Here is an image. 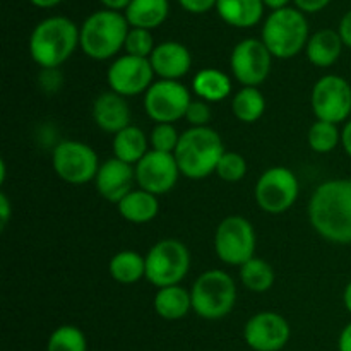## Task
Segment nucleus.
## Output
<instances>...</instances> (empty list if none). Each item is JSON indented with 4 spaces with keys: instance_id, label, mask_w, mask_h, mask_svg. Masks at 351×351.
Here are the masks:
<instances>
[{
    "instance_id": "f257e3e1",
    "label": "nucleus",
    "mask_w": 351,
    "mask_h": 351,
    "mask_svg": "<svg viewBox=\"0 0 351 351\" xmlns=\"http://www.w3.org/2000/svg\"><path fill=\"white\" fill-rule=\"evenodd\" d=\"M312 228L332 243H351V178H335L319 185L308 201Z\"/></svg>"
},
{
    "instance_id": "f03ea898",
    "label": "nucleus",
    "mask_w": 351,
    "mask_h": 351,
    "mask_svg": "<svg viewBox=\"0 0 351 351\" xmlns=\"http://www.w3.org/2000/svg\"><path fill=\"white\" fill-rule=\"evenodd\" d=\"M225 154V146L211 127H191L182 132L173 156L180 173L191 180H202L216 173L219 160Z\"/></svg>"
},
{
    "instance_id": "7ed1b4c3",
    "label": "nucleus",
    "mask_w": 351,
    "mask_h": 351,
    "mask_svg": "<svg viewBox=\"0 0 351 351\" xmlns=\"http://www.w3.org/2000/svg\"><path fill=\"white\" fill-rule=\"evenodd\" d=\"M79 47V27L64 16H53L36 24L29 38L31 58L41 69H57Z\"/></svg>"
},
{
    "instance_id": "20e7f679",
    "label": "nucleus",
    "mask_w": 351,
    "mask_h": 351,
    "mask_svg": "<svg viewBox=\"0 0 351 351\" xmlns=\"http://www.w3.org/2000/svg\"><path fill=\"white\" fill-rule=\"evenodd\" d=\"M129 29L123 14L96 10L79 27V47L93 60H108L122 50Z\"/></svg>"
},
{
    "instance_id": "39448f33",
    "label": "nucleus",
    "mask_w": 351,
    "mask_h": 351,
    "mask_svg": "<svg viewBox=\"0 0 351 351\" xmlns=\"http://www.w3.org/2000/svg\"><path fill=\"white\" fill-rule=\"evenodd\" d=\"M308 38V23L304 12L285 7L267 16L261 40L274 58H293L307 47Z\"/></svg>"
},
{
    "instance_id": "423d86ee",
    "label": "nucleus",
    "mask_w": 351,
    "mask_h": 351,
    "mask_svg": "<svg viewBox=\"0 0 351 351\" xmlns=\"http://www.w3.org/2000/svg\"><path fill=\"white\" fill-rule=\"evenodd\" d=\"M192 311L202 319L218 321L233 311L237 287L233 278L221 269L202 273L191 290Z\"/></svg>"
},
{
    "instance_id": "0eeeda50",
    "label": "nucleus",
    "mask_w": 351,
    "mask_h": 351,
    "mask_svg": "<svg viewBox=\"0 0 351 351\" xmlns=\"http://www.w3.org/2000/svg\"><path fill=\"white\" fill-rule=\"evenodd\" d=\"M191 269V252L180 240H160L146 256V280L160 288L180 285Z\"/></svg>"
},
{
    "instance_id": "6e6552de",
    "label": "nucleus",
    "mask_w": 351,
    "mask_h": 351,
    "mask_svg": "<svg viewBox=\"0 0 351 351\" xmlns=\"http://www.w3.org/2000/svg\"><path fill=\"white\" fill-rule=\"evenodd\" d=\"M216 256L230 266H243L256 257V232L252 223L239 215L226 216L215 233Z\"/></svg>"
},
{
    "instance_id": "1a4fd4ad",
    "label": "nucleus",
    "mask_w": 351,
    "mask_h": 351,
    "mask_svg": "<svg viewBox=\"0 0 351 351\" xmlns=\"http://www.w3.org/2000/svg\"><path fill=\"white\" fill-rule=\"evenodd\" d=\"M51 165L62 180L72 185H82L95 180L101 163L91 146L79 141H64L55 146Z\"/></svg>"
},
{
    "instance_id": "9d476101",
    "label": "nucleus",
    "mask_w": 351,
    "mask_h": 351,
    "mask_svg": "<svg viewBox=\"0 0 351 351\" xmlns=\"http://www.w3.org/2000/svg\"><path fill=\"white\" fill-rule=\"evenodd\" d=\"M298 189V178L290 168L273 167L261 175L254 189V195L257 206L264 213L281 215L297 202Z\"/></svg>"
},
{
    "instance_id": "9b49d317",
    "label": "nucleus",
    "mask_w": 351,
    "mask_h": 351,
    "mask_svg": "<svg viewBox=\"0 0 351 351\" xmlns=\"http://www.w3.org/2000/svg\"><path fill=\"white\" fill-rule=\"evenodd\" d=\"M311 106L315 119L331 123L348 122L351 115V86L336 74L324 75L312 88Z\"/></svg>"
},
{
    "instance_id": "f8f14e48",
    "label": "nucleus",
    "mask_w": 351,
    "mask_h": 351,
    "mask_svg": "<svg viewBox=\"0 0 351 351\" xmlns=\"http://www.w3.org/2000/svg\"><path fill=\"white\" fill-rule=\"evenodd\" d=\"M192 98L180 81L160 79L144 93L146 115L156 123H173L184 119Z\"/></svg>"
},
{
    "instance_id": "ddd939ff",
    "label": "nucleus",
    "mask_w": 351,
    "mask_h": 351,
    "mask_svg": "<svg viewBox=\"0 0 351 351\" xmlns=\"http://www.w3.org/2000/svg\"><path fill=\"white\" fill-rule=\"evenodd\" d=\"M273 58L263 40H257V38L242 40L235 45L230 57L233 77L243 88H257L269 75Z\"/></svg>"
},
{
    "instance_id": "4468645a",
    "label": "nucleus",
    "mask_w": 351,
    "mask_h": 351,
    "mask_svg": "<svg viewBox=\"0 0 351 351\" xmlns=\"http://www.w3.org/2000/svg\"><path fill=\"white\" fill-rule=\"evenodd\" d=\"M110 91L130 98L146 93L154 82V71L151 67L149 58L122 55L117 58L106 72Z\"/></svg>"
},
{
    "instance_id": "2eb2a0df",
    "label": "nucleus",
    "mask_w": 351,
    "mask_h": 351,
    "mask_svg": "<svg viewBox=\"0 0 351 351\" xmlns=\"http://www.w3.org/2000/svg\"><path fill=\"white\" fill-rule=\"evenodd\" d=\"M136 184L153 195H163L175 187L180 173L173 154L149 149L136 165Z\"/></svg>"
},
{
    "instance_id": "dca6fc26",
    "label": "nucleus",
    "mask_w": 351,
    "mask_h": 351,
    "mask_svg": "<svg viewBox=\"0 0 351 351\" xmlns=\"http://www.w3.org/2000/svg\"><path fill=\"white\" fill-rule=\"evenodd\" d=\"M291 329L276 312H259L247 321L243 339L254 351H280L290 341Z\"/></svg>"
},
{
    "instance_id": "f3484780",
    "label": "nucleus",
    "mask_w": 351,
    "mask_h": 351,
    "mask_svg": "<svg viewBox=\"0 0 351 351\" xmlns=\"http://www.w3.org/2000/svg\"><path fill=\"white\" fill-rule=\"evenodd\" d=\"M99 195L110 202L119 204L127 194L134 191L136 184V168L129 163L117 160L115 156L99 165L95 178Z\"/></svg>"
},
{
    "instance_id": "a211bd4d",
    "label": "nucleus",
    "mask_w": 351,
    "mask_h": 351,
    "mask_svg": "<svg viewBox=\"0 0 351 351\" xmlns=\"http://www.w3.org/2000/svg\"><path fill=\"white\" fill-rule=\"evenodd\" d=\"M149 62L154 74L160 75V79L178 81L191 71L192 55L189 48L178 41H163L156 45Z\"/></svg>"
},
{
    "instance_id": "6ab92c4d",
    "label": "nucleus",
    "mask_w": 351,
    "mask_h": 351,
    "mask_svg": "<svg viewBox=\"0 0 351 351\" xmlns=\"http://www.w3.org/2000/svg\"><path fill=\"white\" fill-rule=\"evenodd\" d=\"M93 120L108 134H119L130 125V108L127 98L113 91H105L93 103Z\"/></svg>"
},
{
    "instance_id": "aec40b11",
    "label": "nucleus",
    "mask_w": 351,
    "mask_h": 351,
    "mask_svg": "<svg viewBox=\"0 0 351 351\" xmlns=\"http://www.w3.org/2000/svg\"><path fill=\"white\" fill-rule=\"evenodd\" d=\"M343 40L338 31L335 29H321L308 38V43L305 47L308 62L315 67H331L338 62L343 51Z\"/></svg>"
},
{
    "instance_id": "412c9836",
    "label": "nucleus",
    "mask_w": 351,
    "mask_h": 351,
    "mask_svg": "<svg viewBox=\"0 0 351 351\" xmlns=\"http://www.w3.org/2000/svg\"><path fill=\"white\" fill-rule=\"evenodd\" d=\"M263 0H218L216 10L226 24L233 27H252L264 14Z\"/></svg>"
},
{
    "instance_id": "4be33fe9",
    "label": "nucleus",
    "mask_w": 351,
    "mask_h": 351,
    "mask_svg": "<svg viewBox=\"0 0 351 351\" xmlns=\"http://www.w3.org/2000/svg\"><path fill=\"white\" fill-rule=\"evenodd\" d=\"M117 209L125 221L144 225L156 218L160 211V202H158V195L149 194L143 189H134L117 204Z\"/></svg>"
},
{
    "instance_id": "5701e85b",
    "label": "nucleus",
    "mask_w": 351,
    "mask_h": 351,
    "mask_svg": "<svg viewBox=\"0 0 351 351\" xmlns=\"http://www.w3.org/2000/svg\"><path fill=\"white\" fill-rule=\"evenodd\" d=\"M168 12H170L168 0H132L123 10V16L130 27L151 31L167 21Z\"/></svg>"
},
{
    "instance_id": "b1692460",
    "label": "nucleus",
    "mask_w": 351,
    "mask_h": 351,
    "mask_svg": "<svg viewBox=\"0 0 351 351\" xmlns=\"http://www.w3.org/2000/svg\"><path fill=\"white\" fill-rule=\"evenodd\" d=\"M149 153V139L143 129L129 125L113 136V154L117 160L136 167Z\"/></svg>"
},
{
    "instance_id": "393cba45",
    "label": "nucleus",
    "mask_w": 351,
    "mask_h": 351,
    "mask_svg": "<svg viewBox=\"0 0 351 351\" xmlns=\"http://www.w3.org/2000/svg\"><path fill=\"white\" fill-rule=\"evenodd\" d=\"M192 89L202 101H223L232 95V79L218 69H202L194 75Z\"/></svg>"
},
{
    "instance_id": "a878e982",
    "label": "nucleus",
    "mask_w": 351,
    "mask_h": 351,
    "mask_svg": "<svg viewBox=\"0 0 351 351\" xmlns=\"http://www.w3.org/2000/svg\"><path fill=\"white\" fill-rule=\"evenodd\" d=\"M192 308L191 291L182 288L180 285L175 287L160 288L154 297V311L161 319L167 321H178L184 319Z\"/></svg>"
},
{
    "instance_id": "bb28decb",
    "label": "nucleus",
    "mask_w": 351,
    "mask_h": 351,
    "mask_svg": "<svg viewBox=\"0 0 351 351\" xmlns=\"http://www.w3.org/2000/svg\"><path fill=\"white\" fill-rule=\"evenodd\" d=\"M110 276L122 285H134L146 278V257L134 250H122L110 259Z\"/></svg>"
},
{
    "instance_id": "cd10ccee",
    "label": "nucleus",
    "mask_w": 351,
    "mask_h": 351,
    "mask_svg": "<svg viewBox=\"0 0 351 351\" xmlns=\"http://www.w3.org/2000/svg\"><path fill=\"white\" fill-rule=\"evenodd\" d=\"M240 280L243 287L256 293H264L271 290L276 280L273 266L261 257H252L243 266H240Z\"/></svg>"
},
{
    "instance_id": "c85d7f7f",
    "label": "nucleus",
    "mask_w": 351,
    "mask_h": 351,
    "mask_svg": "<svg viewBox=\"0 0 351 351\" xmlns=\"http://www.w3.org/2000/svg\"><path fill=\"white\" fill-rule=\"evenodd\" d=\"M232 112L240 122L254 123L266 112V99L257 88H242L233 96Z\"/></svg>"
},
{
    "instance_id": "c756f323",
    "label": "nucleus",
    "mask_w": 351,
    "mask_h": 351,
    "mask_svg": "<svg viewBox=\"0 0 351 351\" xmlns=\"http://www.w3.org/2000/svg\"><path fill=\"white\" fill-rule=\"evenodd\" d=\"M307 141L312 151L319 154H326L338 147V144L341 143V132H339L336 123L317 120L308 129Z\"/></svg>"
},
{
    "instance_id": "7c9ffc66",
    "label": "nucleus",
    "mask_w": 351,
    "mask_h": 351,
    "mask_svg": "<svg viewBox=\"0 0 351 351\" xmlns=\"http://www.w3.org/2000/svg\"><path fill=\"white\" fill-rule=\"evenodd\" d=\"M47 351H88V341L75 326H60L48 338Z\"/></svg>"
},
{
    "instance_id": "2f4dec72",
    "label": "nucleus",
    "mask_w": 351,
    "mask_h": 351,
    "mask_svg": "<svg viewBox=\"0 0 351 351\" xmlns=\"http://www.w3.org/2000/svg\"><path fill=\"white\" fill-rule=\"evenodd\" d=\"M154 48H156V45H154V38L149 29L130 27L125 45H123V50H125L127 55H132V57L139 58H149Z\"/></svg>"
},
{
    "instance_id": "473e14b6",
    "label": "nucleus",
    "mask_w": 351,
    "mask_h": 351,
    "mask_svg": "<svg viewBox=\"0 0 351 351\" xmlns=\"http://www.w3.org/2000/svg\"><path fill=\"white\" fill-rule=\"evenodd\" d=\"M180 136L182 134H178L173 123H156L154 129L151 130V149L173 154L178 146V141H180Z\"/></svg>"
},
{
    "instance_id": "72a5a7b5",
    "label": "nucleus",
    "mask_w": 351,
    "mask_h": 351,
    "mask_svg": "<svg viewBox=\"0 0 351 351\" xmlns=\"http://www.w3.org/2000/svg\"><path fill=\"white\" fill-rule=\"evenodd\" d=\"M216 175L221 180L230 182V184L240 182L247 175L245 158L239 153H228V151H225V154L219 160L218 167H216Z\"/></svg>"
},
{
    "instance_id": "f704fd0d",
    "label": "nucleus",
    "mask_w": 351,
    "mask_h": 351,
    "mask_svg": "<svg viewBox=\"0 0 351 351\" xmlns=\"http://www.w3.org/2000/svg\"><path fill=\"white\" fill-rule=\"evenodd\" d=\"M184 119L191 123V127H209L208 123L211 120L209 103L202 101V99H192Z\"/></svg>"
},
{
    "instance_id": "c9c22d12",
    "label": "nucleus",
    "mask_w": 351,
    "mask_h": 351,
    "mask_svg": "<svg viewBox=\"0 0 351 351\" xmlns=\"http://www.w3.org/2000/svg\"><path fill=\"white\" fill-rule=\"evenodd\" d=\"M182 9H185L191 14H204L208 10L216 9L218 0H178Z\"/></svg>"
},
{
    "instance_id": "e433bc0d",
    "label": "nucleus",
    "mask_w": 351,
    "mask_h": 351,
    "mask_svg": "<svg viewBox=\"0 0 351 351\" xmlns=\"http://www.w3.org/2000/svg\"><path fill=\"white\" fill-rule=\"evenodd\" d=\"M293 2L295 5H297V9L302 10V12L314 14V12H319V10L326 9L331 0H293Z\"/></svg>"
},
{
    "instance_id": "4c0bfd02",
    "label": "nucleus",
    "mask_w": 351,
    "mask_h": 351,
    "mask_svg": "<svg viewBox=\"0 0 351 351\" xmlns=\"http://www.w3.org/2000/svg\"><path fill=\"white\" fill-rule=\"evenodd\" d=\"M338 33H339V36H341L343 45L351 48V10H348V12L343 16V19L339 21Z\"/></svg>"
},
{
    "instance_id": "58836bf2",
    "label": "nucleus",
    "mask_w": 351,
    "mask_h": 351,
    "mask_svg": "<svg viewBox=\"0 0 351 351\" xmlns=\"http://www.w3.org/2000/svg\"><path fill=\"white\" fill-rule=\"evenodd\" d=\"M338 350L339 351H351V322L345 326L338 339Z\"/></svg>"
},
{
    "instance_id": "ea45409f",
    "label": "nucleus",
    "mask_w": 351,
    "mask_h": 351,
    "mask_svg": "<svg viewBox=\"0 0 351 351\" xmlns=\"http://www.w3.org/2000/svg\"><path fill=\"white\" fill-rule=\"evenodd\" d=\"M99 2L105 5V9L120 12V10H125L127 7H129V3L132 2V0H99Z\"/></svg>"
},
{
    "instance_id": "a19ab883",
    "label": "nucleus",
    "mask_w": 351,
    "mask_h": 351,
    "mask_svg": "<svg viewBox=\"0 0 351 351\" xmlns=\"http://www.w3.org/2000/svg\"><path fill=\"white\" fill-rule=\"evenodd\" d=\"M341 144H343V149L346 151V154L351 158V120L345 123L341 130Z\"/></svg>"
},
{
    "instance_id": "79ce46f5",
    "label": "nucleus",
    "mask_w": 351,
    "mask_h": 351,
    "mask_svg": "<svg viewBox=\"0 0 351 351\" xmlns=\"http://www.w3.org/2000/svg\"><path fill=\"white\" fill-rule=\"evenodd\" d=\"M10 218V202L7 199L5 194H0V219H2V226H5V223Z\"/></svg>"
},
{
    "instance_id": "37998d69",
    "label": "nucleus",
    "mask_w": 351,
    "mask_h": 351,
    "mask_svg": "<svg viewBox=\"0 0 351 351\" xmlns=\"http://www.w3.org/2000/svg\"><path fill=\"white\" fill-rule=\"evenodd\" d=\"M263 2L264 5L269 7V9L280 10V9H285V7H288L290 0H263Z\"/></svg>"
},
{
    "instance_id": "c03bdc74",
    "label": "nucleus",
    "mask_w": 351,
    "mask_h": 351,
    "mask_svg": "<svg viewBox=\"0 0 351 351\" xmlns=\"http://www.w3.org/2000/svg\"><path fill=\"white\" fill-rule=\"evenodd\" d=\"M33 5L40 7V9H51V7L58 5V3L62 2V0H29Z\"/></svg>"
},
{
    "instance_id": "a18cd8bd",
    "label": "nucleus",
    "mask_w": 351,
    "mask_h": 351,
    "mask_svg": "<svg viewBox=\"0 0 351 351\" xmlns=\"http://www.w3.org/2000/svg\"><path fill=\"white\" fill-rule=\"evenodd\" d=\"M343 304H345L346 311H348L350 315H351V281L348 285H346L345 291H343Z\"/></svg>"
}]
</instances>
